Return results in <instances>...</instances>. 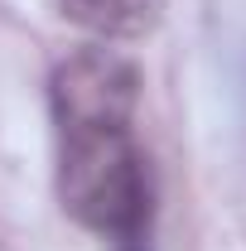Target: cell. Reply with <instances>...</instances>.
Returning a JSON list of instances; mask_svg holds the SVG:
<instances>
[{
	"mask_svg": "<svg viewBox=\"0 0 246 251\" xmlns=\"http://www.w3.org/2000/svg\"><path fill=\"white\" fill-rule=\"evenodd\" d=\"M58 5L77 29L97 34L106 44L145 39L164 20V0H58Z\"/></svg>",
	"mask_w": 246,
	"mask_h": 251,
	"instance_id": "7a4b0ae2",
	"label": "cell"
},
{
	"mask_svg": "<svg viewBox=\"0 0 246 251\" xmlns=\"http://www.w3.org/2000/svg\"><path fill=\"white\" fill-rule=\"evenodd\" d=\"M58 130V198L82 227L111 237L116 251L154 247V184L135 140L140 68L97 44L77 49L49 77Z\"/></svg>",
	"mask_w": 246,
	"mask_h": 251,
	"instance_id": "6da1fadb",
	"label": "cell"
}]
</instances>
